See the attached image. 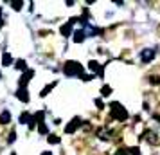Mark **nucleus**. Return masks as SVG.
<instances>
[{
  "mask_svg": "<svg viewBox=\"0 0 160 155\" xmlns=\"http://www.w3.org/2000/svg\"><path fill=\"white\" fill-rule=\"evenodd\" d=\"M63 72H65V76H68V78H72V76H83V65H81L79 61H67L65 65H63Z\"/></svg>",
  "mask_w": 160,
  "mask_h": 155,
  "instance_id": "1",
  "label": "nucleus"
},
{
  "mask_svg": "<svg viewBox=\"0 0 160 155\" xmlns=\"http://www.w3.org/2000/svg\"><path fill=\"white\" fill-rule=\"evenodd\" d=\"M110 110H112V117L117 119V121H126L128 119V110L124 108L121 103H113L110 105Z\"/></svg>",
  "mask_w": 160,
  "mask_h": 155,
  "instance_id": "2",
  "label": "nucleus"
},
{
  "mask_svg": "<svg viewBox=\"0 0 160 155\" xmlns=\"http://www.w3.org/2000/svg\"><path fill=\"white\" fill-rule=\"evenodd\" d=\"M79 126H81V119H79V117H74L72 121H70V123L65 126V132H67V133H74L78 128H79Z\"/></svg>",
  "mask_w": 160,
  "mask_h": 155,
  "instance_id": "3",
  "label": "nucleus"
},
{
  "mask_svg": "<svg viewBox=\"0 0 160 155\" xmlns=\"http://www.w3.org/2000/svg\"><path fill=\"white\" fill-rule=\"evenodd\" d=\"M140 59L144 61V63H149L155 59V51L153 49H144V51L140 52Z\"/></svg>",
  "mask_w": 160,
  "mask_h": 155,
  "instance_id": "4",
  "label": "nucleus"
},
{
  "mask_svg": "<svg viewBox=\"0 0 160 155\" xmlns=\"http://www.w3.org/2000/svg\"><path fill=\"white\" fill-rule=\"evenodd\" d=\"M16 97H18L22 103H27V101H29V94H27V89H25V87H18V90H16Z\"/></svg>",
  "mask_w": 160,
  "mask_h": 155,
  "instance_id": "5",
  "label": "nucleus"
},
{
  "mask_svg": "<svg viewBox=\"0 0 160 155\" xmlns=\"http://www.w3.org/2000/svg\"><path fill=\"white\" fill-rule=\"evenodd\" d=\"M32 76H34V70H25V72L22 74V78H20V87H25V85L31 81Z\"/></svg>",
  "mask_w": 160,
  "mask_h": 155,
  "instance_id": "6",
  "label": "nucleus"
},
{
  "mask_svg": "<svg viewBox=\"0 0 160 155\" xmlns=\"http://www.w3.org/2000/svg\"><path fill=\"white\" fill-rule=\"evenodd\" d=\"M88 69H90L92 72H95V74H99V76H102V67L99 65L97 61H94V59H92V61L88 63Z\"/></svg>",
  "mask_w": 160,
  "mask_h": 155,
  "instance_id": "7",
  "label": "nucleus"
},
{
  "mask_svg": "<svg viewBox=\"0 0 160 155\" xmlns=\"http://www.w3.org/2000/svg\"><path fill=\"white\" fill-rule=\"evenodd\" d=\"M85 38H87V33H85L83 29H79V31H76V33H74V42H76V44H81Z\"/></svg>",
  "mask_w": 160,
  "mask_h": 155,
  "instance_id": "8",
  "label": "nucleus"
},
{
  "mask_svg": "<svg viewBox=\"0 0 160 155\" xmlns=\"http://www.w3.org/2000/svg\"><path fill=\"white\" fill-rule=\"evenodd\" d=\"M144 139L148 141V142H151V144H157V142H158V139H157L155 132H146L144 133Z\"/></svg>",
  "mask_w": 160,
  "mask_h": 155,
  "instance_id": "9",
  "label": "nucleus"
},
{
  "mask_svg": "<svg viewBox=\"0 0 160 155\" xmlns=\"http://www.w3.org/2000/svg\"><path fill=\"white\" fill-rule=\"evenodd\" d=\"M9 121H11V114H9V110H4L0 114V125H8Z\"/></svg>",
  "mask_w": 160,
  "mask_h": 155,
  "instance_id": "10",
  "label": "nucleus"
},
{
  "mask_svg": "<svg viewBox=\"0 0 160 155\" xmlns=\"http://www.w3.org/2000/svg\"><path fill=\"white\" fill-rule=\"evenodd\" d=\"M11 63H13V56H11L9 52H4V54H2V65L9 67Z\"/></svg>",
  "mask_w": 160,
  "mask_h": 155,
  "instance_id": "11",
  "label": "nucleus"
},
{
  "mask_svg": "<svg viewBox=\"0 0 160 155\" xmlns=\"http://www.w3.org/2000/svg\"><path fill=\"white\" fill-rule=\"evenodd\" d=\"M70 29H72V23L67 22L65 25L61 27V34H63V36H70Z\"/></svg>",
  "mask_w": 160,
  "mask_h": 155,
  "instance_id": "12",
  "label": "nucleus"
},
{
  "mask_svg": "<svg viewBox=\"0 0 160 155\" xmlns=\"http://www.w3.org/2000/svg\"><path fill=\"white\" fill-rule=\"evenodd\" d=\"M56 85H58V81H54V83H51V85H47V87H45V89L42 90V94H40V96L45 97V96H47V94H49V92H51L52 89H54V87H56Z\"/></svg>",
  "mask_w": 160,
  "mask_h": 155,
  "instance_id": "13",
  "label": "nucleus"
},
{
  "mask_svg": "<svg viewBox=\"0 0 160 155\" xmlns=\"http://www.w3.org/2000/svg\"><path fill=\"white\" fill-rule=\"evenodd\" d=\"M31 121V114L29 112H23L22 116H20V123H23V125H29Z\"/></svg>",
  "mask_w": 160,
  "mask_h": 155,
  "instance_id": "14",
  "label": "nucleus"
},
{
  "mask_svg": "<svg viewBox=\"0 0 160 155\" xmlns=\"http://www.w3.org/2000/svg\"><path fill=\"white\" fill-rule=\"evenodd\" d=\"M97 135H99V139H102V141H108L110 139V132H104V130H99Z\"/></svg>",
  "mask_w": 160,
  "mask_h": 155,
  "instance_id": "15",
  "label": "nucleus"
},
{
  "mask_svg": "<svg viewBox=\"0 0 160 155\" xmlns=\"http://www.w3.org/2000/svg\"><path fill=\"white\" fill-rule=\"evenodd\" d=\"M15 67H16V69H20V70H27V65H25V61H23V59H18Z\"/></svg>",
  "mask_w": 160,
  "mask_h": 155,
  "instance_id": "16",
  "label": "nucleus"
},
{
  "mask_svg": "<svg viewBox=\"0 0 160 155\" xmlns=\"http://www.w3.org/2000/svg\"><path fill=\"white\" fill-rule=\"evenodd\" d=\"M47 141H49L51 144H58V142H59V137H58V135H54V133H51V135H49V139H47Z\"/></svg>",
  "mask_w": 160,
  "mask_h": 155,
  "instance_id": "17",
  "label": "nucleus"
},
{
  "mask_svg": "<svg viewBox=\"0 0 160 155\" xmlns=\"http://www.w3.org/2000/svg\"><path fill=\"white\" fill-rule=\"evenodd\" d=\"M38 132L43 135V133H49V128H47V126H45L43 123H40V125H38Z\"/></svg>",
  "mask_w": 160,
  "mask_h": 155,
  "instance_id": "18",
  "label": "nucleus"
},
{
  "mask_svg": "<svg viewBox=\"0 0 160 155\" xmlns=\"http://www.w3.org/2000/svg\"><path fill=\"white\" fill-rule=\"evenodd\" d=\"M101 94H102V96H110V94H112V87H108V85H106V87H102Z\"/></svg>",
  "mask_w": 160,
  "mask_h": 155,
  "instance_id": "19",
  "label": "nucleus"
},
{
  "mask_svg": "<svg viewBox=\"0 0 160 155\" xmlns=\"http://www.w3.org/2000/svg\"><path fill=\"white\" fill-rule=\"evenodd\" d=\"M11 6H13V9H15V11H20V9H22V6H23V2H20V0H18V2H13Z\"/></svg>",
  "mask_w": 160,
  "mask_h": 155,
  "instance_id": "20",
  "label": "nucleus"
},
{
  "mask_svg": "<svg viewBox=\"0 0 160 155\" xmlns=\"http://www.w3.org/2000/svg\"><path fill=\"white\" fill-rule=\"evenodd\" d=\"M149 81H151L153 85H158V83H160V78H158V76H151V78H149Z\"/></svg>",
  "mask_w": 160,
  "mask_h": 155,
  "instance_id": "21",
  "label": "nucleus"
},
{
  "mask_svg": "<svg viewBox=\"0 0 160 155\" xmlns=\"http://www.w3.org/2000/svg\"><path fill=\"white\" fill-rule=\"evenodd\" d=\"M128 152H130V155H140V150H138V148H131Z\"/></svg>",
  "mask_w": 160,
  "mask_h": 155,
  "instance_id": "22",
  "label": "nucleus"
},
{
  "mask_svg": "<svg viewBox=\"0 0 160 155\" xmlns=\"http://www.w3.org/2000/svg\"><path fill=\"white\" fill-rule=\"evenodd\" d=\"M15 139H16V132H11V133H9V139H8V142H13Z\"/></svg>",
  "mask_w": 160,
  "mask_h": 155,
  "instance_id": "23",
  "label": "nucleus"
},
{
  "mask_svg": "<svg viewBox=\"0 0 160 155\" xmlns=\"http://www.w3.org/2000/svg\"><path fill=\"white\" fill-rule=\"evenodd\" d=\"M115 155H128V150H122V148H121V150L115 152Z\"/></svg>",
  "mask_w": 160,
  "mask_h": 155,
  "instance_id": "24",
  "label": "nucleus"
},
{
  "mask_svg": "<svg viewBox=\"0 0 160 155\" xmlns=\"http://www.w3.org/2000/svg\"><path fill=\"white\" fill-rule=\"evenodd\" d=\"M95 105H97L99 108H104V105H102V101H101V99H95Z\"/></svg>",
  "mask_w": 160,
  "mask_h": 155,
  "instance_id": "25",
  "label": "nucleus"
},
{
  "mask_svg": "<svg viewBox=\"0 0 160 155\" xmlns=\"http://www.w3.org/2000/svg\"><path fill=\"white\" fill-rule=\"evenodd\" d=\"M2 23L4 22H2V9H0V25H2Z\"/></svg>",
  "mask_w": 160,
  "mask_h": 155,
  "instance_id": "26",
  "label": "nucleus"
},
{
  "mask_svg": "<svg viewBox=\"0 0 160 155\" xmlns=\"http://www.w3.org/2000/svg\"><path fill=\"white\" fill-rule=\"evenodd\" d=\"M42 155H52V153H51V152H43Z\"/></svg>",
  "mask_w": 160,
  "mask_h": 155,
  "instance_id": "27",
  "label": "nucleus"
},
{
  "mask_svg": "<svg viewBox=\"0 0 160 155\" xmlns=\"http://www.w3.org/2000/svg\"><path fill=\"white\" fill-rule=\"evenodd\" d=\"M0 78H2V74H0Z\"/></svg>",
  "mask_w": 160,
  "mask_h": 155,
  "instance_id": "28",
  "label": "nucleus"
}]
</instances>
